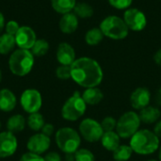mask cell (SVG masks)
I'll return each mask as SVG.
<instances>
[{
    "label": "cell",
    "instance_id": "obj_1",
    "mask_svg": "<svg viewBox=\"0 0 161 161\" xmlns=\"http://www.w3.org/2000/svg\"><path fill=\"white\" fill-rule=\"evenodd\" d=\"M73 80L83 88H94L103 80V71L99 63L91 58H80L71 65Z\"/></svg>",
    "mask_w": 161,
    "mask_h": 161
},
{
    "label": "cell",
    "instance_id": "obj_2",
    "mask_svg": "<svg viewBox=\"0 0 161 161\" xmlns=\"http://www.w3.org/2000/svg\"><path fill=\"white\" fill-rule=\"evenodd\" d=\"M130 146L133 152L139 155H151L159 147V139L152 131L148 129L139 130L131 137Z\"/></svg>",
    "mask_w": 161,
    "mask_h": 161
},
{
    "label": "cell",
    "instance_id": "obj_3",
    "mask_svg": "<svg viewBox=\"0 0 161 161\" xmlns=\"http://www.w3.org/2000/svg\"><path fill=\"white\" fill-rule=\"evenodd\" d=\"M34 65V56L26 49L14 51L9 59L8 67L10 72L17 76H25L30 73Z\"/></svg>",
    "mask_w": 161,
    "mask_h": 161
},
{
    "label": "cell",
    "instance_id": "obj_4",
    "mask_svg": "<svg viewBox=\"0 0 161 161\" xmlns=\"http://www.w3.org/2000/svg\"><path fill=\"white\" fill-rule=\"evenodd\" d=\"M56 143L65 154H75L80 146L81 138L77 131L71 127H62L56 132Z\"/></svg>",
    "mask_w": 161,
    "mask_h": 161
},
{
    "label": "cell",
    "instance_id": "obj_5",
    "mask_svg": "<svg viewBox=\"0 0 161 161\" xmlns=\"http://www.w3.org/2000/svg\"><path fill=\"white\" fill-rule=\"evenodd\" d=\"M87 108V104L82 98V95L78 92H75L62 106L61 116L64 120L75 122L81 118Z\"/></svg>",
    "mask_w": 161,
    "mask_h": 161
},
{
    "label": "cell",
    "instance_id": "obj_6",
    "mask_svg": "<svg viewBox=\"0 0 161 161\" xmlns=\"http://www.w3.org/2000/svg\"><path fill=\"white\" fill-rule=\"evenodd\" d=\"M100 29L104 36L112 40H123L126 38L129 30L125 22L117 16H108L105 18L100 25Z\"/></svg>",
    "mask_w": 161,
    "mask_h": 161
},
{
    "label": "cell",
    "instance_id": "obj_7",
    "mask_svg": "<svg viewBox=\"0 0 161 161\" xmlns=\"http://www.w3.org/2000/svg\"><path fill=\"white\" fill-rule=\"evenodd\" d=\"M141 125V119L139 114L134 111H128L123 114L117 121V133L120 138H131L139 131Z\"/></svg>",
    "mask_w": 161,
    "mask_h": 161
},
{
    "label": "cell",
    "instance_id": "obj_8",
    "mask_svg": "<svg viewBox=\"0 0 161 161\" xmlns=\"http://www.w3.org/2000/svg\"><path fill=\"white\" fill-rule=\"evenodd\" d=\"M20 104L23 109L28 114L39 112L42 106L41 92L35 89H27L23 92L20 97Z\"/></svg>",
    "mask_w": 161,
    "mask_h": 161
},
{
    "label": "cell",
    "instance_id": "obj_9",
    "mask_svg": "<svg viewBox=\"0 0 161 161\" xmlns=\"http://www.w3.org/2000/svg\"><path fill=\"white\" fill-rule=\"evenodd\" d=\"M79 133L82 138L89 142H96L101 140L104 130L97 121L93 119H84L79 125Z\"/></svg>",
    "mask_w": 161,
    "mask_h": 161
},
{
    "label": "cell",
    "instance_id": "obj_10",
    "mask_svg": "<svg viewBox=\"0 0 161 161\" xmlns=\"http://www.w3.org/2000/svg\"><path fill=\"white\" fill-rule=\"evenodd\" d=\"M124 21L127 27L133 31H141L144 29L147 24L144 13L137 8H128L125 12Z\"/></svg>",
    "mask_w": 161,
    "mask_h": 161
},
{
    "label": "cell",
    "instance_id": "obj_11",
    "mask_svg": "<svg viewBox=\"0 0 161 161\" xmlns=\"http://www.w3.org/2000/svg\"><path fill=\"white\" fill-rule=\"evenodd\" d=\"M18 148V141L15 134L9 131L0 132V158L13 156Z\"/></svg>",
    "mask_w": 161,
    "mask_h": 161
},
{
    "label": "cell",
    "instance_id": "obj_12",
    "mask_svg": "<svg viewBox=\"0 0 161 161\" xmlns=\"http://www.w3.org/2000/svg\"><path fill=\"white\" fill-rule=\"evenodd\" d=\"M50 145H51L50 137H47L41 132L32 135L28 139L26 143V148L28 152L37 155H42L50 148Z\"/></svg>",
    "mask_w": 161,
    "mask_h": 161
},
{
    "label": "cell",
    "instance_id": "obj_13",
    "mask_svg": "<svg viewBox=\"0 0 161 161\" xmlns=\"http://www.w3.org/2000/svg\"><path fill=\"white\" fill-rule=\"evenodd\" d=\"M36 34L32 28L28 26H22L19 28L18 32L15 35L16 44L21 49H31L34 43L36 42Z\"/></svg>",
    "mask_w": 161,
    "mask_h": 161
},
{
    "label": "cell",
    "instance_id": "obj_14",
    "mask_svg": "<svg viewBox=\"0 0 161 161\" xmlns=\"http://www.w3.org/2000/svg\"><path fill=\"white\" fill-rule=\"evenodd\" d=\"M151 100V93L146 88L136 89L130 96V104L135 109H142L147 107Z\"/></svg>",
    "mask_w": 161,
    "mask_h": 161
},
{
    "label": "cell",
    "instance_id": "obj_15",
    "mask_svg": "<svg viewBox=\"0 0 161 161\" xmlns=\"http://www.w3.org/2000/svg\"><path fill=\"white\" fill-rule=\"evenodd\" d=\"M57 59L61 65L71 66L75 60V53L74 48L67 42H61L58 47Z\"/></svg>",
    "mask_w": 161,
    "mask_h": 161
},
{
    "label": "cell",
    "instance_id": "obj_16",
    "mask_svg": "<svg viewBox=\"0 0 161 161\" xmlns=\"http://www.w3.org/2000/svg\"><path fill=\"white\" fill-rule=\"evenodd\" d=\"M17 104L15 94L8 89L0 90V110L3 112L12 111Z\"/></svg>",
    "mask_w": 161,
    "mask_h": 161
},
{
    "label": "cell",
    "instance_id": "obj_17",
    "mask_svg": "<svg viewBox=\"0 0 161 161\" xmlns=\"http://www.w3.org/2000/svg\"><path fill=\"white\" fill-rule=\"evenodd\" d=\"M78 26V19L75 13L68 12L63 14L59 21V28L63 33L71 34L76 30Z\"/></svg>",
    "mask_w": 161,
    "mask_h": 161
},
{
    "label": "cell",
    "instance_id": "obj_18",
    "mask_svg": "<svg viewBox=\"0 0 161 161\" xmlns=\"http://www.w3.org/2000/svg\"><path fill=\"white\" fill-rule=\"evenodd\" d=\"M25 125H26V120L21 114L11 115L8 119L7 124H6L8 131L11 132L13 134L20 133L21 131H23L25 129Z\"/></svg>",
    "mask_w": 161,
    "mask_h": 161
},
{
    "label": "cell",
    "instance_id": "obj_19",
    "mask_svg": "<svg viewBox=\"0 0 161 161\" xmlns=\"http://www.w3.org/2000/svg\"><path fill=\"white\" fill-rule=\"evenodd\" d=\"M160 115V110L158 108L147 106L144 108L141 109L139 117L141 119V122L147 124V125H151V124L156 123L159 119Z\"/></svg>",
    "mask_w": 161,
    "mask_h": 161
},
{
    "label": "cell",
    "instance_id": "obj_20",
    "mask_svg": "<svg viewBox=\"0 0 161 161\" xmlns=\"http://www.w3.org/2000/svg\"><path fill=\"white\" fill-rule=\"evenodd\" d=\"M101 142L106 150L113 152L120 146V136L114 131L104 132L101 138Z\"/></svg>",
    "mask_w": 161,
    "mask_h": 161
},
{
    "label": "cell",
    "instance_id": "obj_21",
    "mask_svg": "<svg viewBox=\"0 0 161 161\" xmlns=\"http://www.w3.org/2000/svg\"><path fill=\"white\" fill-rule=\"evenodd\" d=\"M82 98L85 101V103L87 105H91V106H94L99 104L103 98H104V94L102 92V91L96 87L94 88H88L85 90V92L82 93Z\"/></svg>",
    "mask_w": 161,
    "mask_h": 161
},
{
    "label": "cell",
    "instance_id": "obj_22",
    "mask_svg": "<svg viewBox=\"0 0 161 161\" xmlns=\"http://www.w3.org/2000/svg\"><path fill=\"white\" fill-rule=\"evenodd\" d=\"M44 118L40 112H35L29 114V116L26 119V125L27 126L35 132L41 131L42 126L44 125Z\"/></svg>",
    "mask_w": 161,
    "mask_h": 161
},
{
    "label": "cell",
    "instance_id": "obj_23",
    "mask_svg": "<svg viewBox=\"0 0 161 161\" xmlns=\"http://www.w3.org/2000/svg\"><path fill=\"white\" fill-rule=\"evenodd\" d=\"M53 8L58 13H68L74 9L75 6V0H51Z\"/></svg>",
    "mask_w": 161,
    "mask_h": 161
},
{
    "label": "cell",
    "instance_id": "obj_24",
    "mask_svg": "<svg viewBox=\"0 0 161 161\" xmlns=\"http://www.w3.org/2000/svg\"><path fill=\"white\" fill-rule=\"evenodd\" d=\"M16 44L15 37L9 34H4L0 37V54L7 55L14 48Z\"/></svg>",
    "mask_w": 161,
    "mask_h": 161
},
{
    "label": "cell",
    "instance_id": "obj_25",
    "mask_svg": "<svg viewBox=\"0 0 161 161\" xmlns=\"http://www.w3.org/2000/svg\"><path fill=\"white\" fill-rule=\"evenodd\" d=\"M104 38V34L100 28H92L90 29L85 36V41L89 45H97L99 44Z\"/></svg>",
    "mask_w": 161,
    "mask_h": 161
},
{
    "label": "cell",
    "instance_id": "obj_26",
    "mask_svg": "<svg viewBox=\"0 0 161 161\" xmlns=\"http://www.w3.org/2000/svg\"><path fill=\"white\" fill-rule=\"evenodd\" d=\"M133 150L131 146L120 145L116 150L113 151V158L116 161H127L132 156Z\"/></svg>",
    "mask_w": 161,
    "mask_h": 161
},
{
    "label": "cell",
    "instance_id": "obj_27",
    "mask_svg": "<svg viewBox=\"0 0 161 161\" xmlns=\"http://www.w3.org/2000/svg\"><path fill=\"white\" fill-rule=\"evenodd\" d=\"M74 10H75V14L80 18H89L92 17L93 14V8H92L91 5L87 3L75 4Z\"/></svg>",
    "mask_w": 161,
    "mask_h": 161
},
{
    "label": "cell",
    "instance_id": "obj_28",
    "mask_svg": "<svg viewBox=\"0 0 161 161\" xmlns=\"http://www.w3.org/2000/svg\"><path fill=\"white\" fill-rule=\"evenodd\" d=\"M49 50V43L45 40H37L31 48V53L33 56L42 57L44 56Z\"/></svg>",
    "mask_w": 161,
    "mask_h": 161
},
{
    "label": "cell",
    "instance_id": "obj_29",
    "mask_svg": "<svg viewBox=\"0 0 161 161\" xmlns=\"http://www.w3.org/2000/svg\"><path fill=\"white\" fill-rule=\"evenodd\" d=\"M75 161H95V158L90 150L78 149L75 153Z\"/></svg>",
    "mask_w": 161,
    "mask_h": 161
},
{
    "label": "cell",
    "instance_id": "obj_30",
    "mask_svg": "<svg viewBox=\"0 0 161 161\" xmlns=\"http://www.w3.org/2000/svg\"><path fill=\"white\" fill-rule=\"evenodd\" d=\"M56 75L58 78L61 80H67L69 78H72L71 75V66L68 65H60L56 70Z\"/></svg>",
    "mask_w": 161,
    "mask_h": 161
},
{
    "label": "cell",
    "instance_id": "obj_31",
    "mask_svg": "<svg viewBox=\"0 0 161 161\" xmlns=\"http://www.w3.org/2000/svg\"><path fill=\"white\" fill-rule=\"evenodd\" d=\"M116 125H117V121L113 117H110V116L106 117L101 123V126H102L104 132L113 131L114 128L116 127Z\"/></svg>",
    "mask_w": 161,
    "mask_h": 161
},
{
    "label": "cell",
    "instance_id": "obj_32",
    "mask_svg": "<svg viewBox=\"0 0 161 161\" xmlns=\"http://www.w3.org/2000/svg\"><path fill=\"white\" fill-rule=\"evenodd\" d=\"M108 2L113 8L118 9L128 8L132 4V0H108Z\"/></svg>",
    "mask_w": 161,
    "mask_h": 161
},
{
    "label": "cell",
    "instance_id": "obj_33",
    "mask_svg": "<svg viewBox=\"0 0 161 161\" xmlns=\"http://www.w3.org/2000/svg\"><path fill=\"white\" fill-rule=\"evenodd\" d=\"M20 161H44V158H42L41 155L27 152L21 157Z\"/></svg>",
    "mask_w": 161,
    "mask_h": 161
},
{
    "label": "cell",
    "instance_id": "obj_34",
    "mask_svg": "<svg viewBox=\"0 0 161 161\" xmlns=\"http://www.w3.org/2000/svg\"><path fill=\"white\" fill-rule=\"evenodd\" d=\"M19 28H20V26H19L18 23L15 21H9V22H8V24L6 25L7 34H9L11 36H15L16 33L18 32Z\"/></svg>",
    "mask_w": 161,
    "mask_h": 161
},
{
    "label": "cell",
    "instance_id": "obj_35",
    "mask_svg": "<svg viewBox=\"0 0 161 161\" xmlns=\"http://www.w3.org/2000/svg\"><path fill=\"white\" fill-rule=\"evenodd\" d=\"M54 131H55V127L52 124H44V125L42 126L41 130V132L47 137L52 136L54 134Z\"/></svg>",
    "mask_w": 161,
    "mask_h": 161
},
{
    "label": "cell",
    "instance_id": "obj_36",
    "mask_svg": "<svg viewBox=\"0 0 161 161\" xmlns=\"http://www.w3.org/2000/svg\"><path fill=\"white\" fill-rule=\"evenodd\" d=\"M44 161H62L60 156L56 152H50L44 157Z\"/></svg>",
    "mask_w": 161,
    "mask_h": 161
},
{
    "label": "cell",
    "instance_id": "obj_37",
    "mask_svg": "<svg viewBox=\"0 0 161 161\" xmlns=\"http://www.w3.org/2000/svg\"><path fill=\"white\" fill-rule=\"evenodd\" d=\"M154 133L158 137V138H161V121L158 122L154 127Z\"/></svg>",
    "mask_w": 161,
    "mask_h": 161
},
{
    "label": "cell",
    "instance_id": "obj_38",
    "mask_svg": "<svg viewBox=\"0 0 161 161\" xmlns=\"http://www.w3.org/2000/svg\"><path fill=\"white\" fill-rule=\"evenodd\" d=\"M154 59H155V61H156V63H157L158 65L161 66V49H159V50L155 54Z\"/></svg>",
    "mask_w": 161,
    "mask_h": 161
},
{
    "label": "cell",
    "instance_id": "obj_39",
    "mask_svg": "<svg viewBox=\"0 0 161 161\" xmlns=\"http://www.w3.org/2000/svg\"><path fill=\"white\" fill-rule=\"evenodd\" d=\"M155 101H156V103H157L158 106H161V87L158 89V91L157 93H156Z\"/></svg>",
    "mask_w": 161,
    "mask_h": 161
},
{
    "label": "cell",
    "instance_id": "obj_40",
    "mask_svg": "<svg viewBox=\"0 0 161 161\" xmlns=\"http://www.w3.org/2000/svg\"><path fill=\"white\" fill-rule=\"evenodd\" d=\"M4 26H5L4 16H3V14L0 12V34H1V32L3 31V29H4Z\"/></svg>",
    "mask_w": 161,
    "mask_h": 161
},
{
    "label": "cell",
    "instance_id": "obj_41",
    "mask_svg": "<svg viewBox=\"0 0 161 161\" xmlns=\"http://www.w3.org/2000/svg\"><path fill=\"white\" fill-rule=\"evenodd\" d=\"M65 160L75 161V154H65Z\"/></svg>",
    "mask_w": 161,
    "mask_h": 161
},
{
    "label": "cell",
    "instance_id": "obj_42",
    "mask_svg": "<svg viewBox=\"0 0 161 161\" xmlns=\"http://www.w3.org/2000/svg\"><path fill=\"white\" fill-rule=\"evenodd\" d=\"M2 81V72H1V70H0V82Z\"/></svg>",
    "mask_w": 161,
    "mask_h": 161
},
{
    "label": "cell",
    "instance_id": "obj_43",
    "mask_svg": "<svg viewBox=\"0 0 161 161\" xmlns=\"http://www.w3.org/2000/svg\"><path fill=\"white\" fill-rule=\"evenodd\" d=\"M159 159H160L161 161V147H160V149H159Z\"/></svg>",
    "mask_w": 161,
    "mask_h": 161
},
{
    "label": "cell",
    "instance_id": "obj_44",
    "mask_svg": "<svg viewBox=\"0 0 161 161\" xmlns=\"http://www.w3.org/2000/svg\"><path fill=\"white\" fill-rule=\"evenodd\" d=\"M1 126H2V125H1V122H0V128H1Z\"/></svg>",
    "mask_w": 161,
    "mask_h": 161
},
{
    "label": "cell",
    "instance_id": "obj_45",
    "mask_svg": "<svg viewBox=\"0 0 161 161\" xmlns=\"http://www.w3.org/2000/svg\"><path fill=\"white\" fill-rule=\"evenodd\" d=\"M148 161H157V160H154V159H152V160H148Z\"/></svg>",
    "mask_w": 161,
    "mask_h": 161
}]
</instances>
